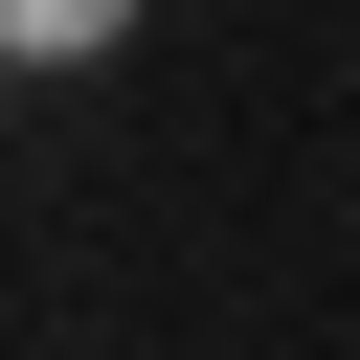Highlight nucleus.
I'll use <instances>...</instances> for the list:
<instances>
[{"label": "nucleus", "mask_w": 360, "mask_h": 360, "mask_svg": "<svg viewBox=\"0 0 360 360\" xmlns=\"http://www.w3.org/2000/svg\"><path fill=\"white\" fill-rule=\"evenodd\" d=\"M112 22H135V0H0V45H22V68H90Z\"/></svg>", "instance_id": "nucleus-1"}]
</instances>
